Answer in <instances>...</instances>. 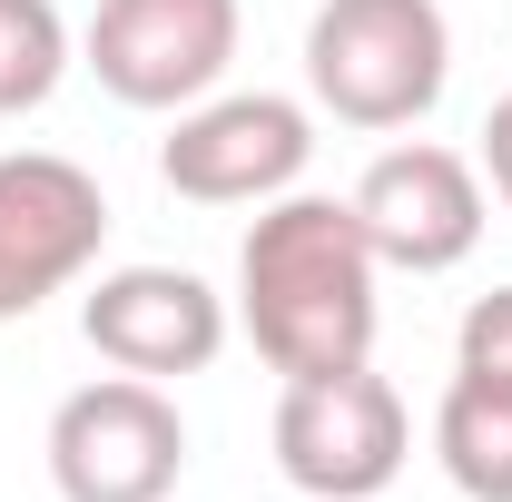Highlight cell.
Masks as SVG:
<instances>
[{
	"label": "cell",
	"mask_w": 512,
	"mask_h": 502,
	"mask_svg": "<svg viewBox=\"0 0 512 502\" xmlns=\"http://www.w3.org/2000/svg\"><path fill=\"white\" fill-rule=\"evenodd\" d=\"M375 247L355 197H266L237 247V315L276 375H345L375 365Z\"/></svg>",
	"instance_id": "cell-1"
},
{
	"label": "cell",
	"mask_w": 512,
	"mask_h": 502,
	"mask_svg": "<svg viewBox=\"0 0 512 502\" xmlns=\"http://www.w3.org/2000/svg\"><path fill=\"white\" fill-rule=\"evenodd\" d=\"M453 30L434 0H325L306 30V79L345 128H414L444 99Z\"/></svg>",
	"instance_id": "cell-2"
},
{
	"label": "cell",
	"mask_w": 512,
	"mask_h": 502,
	"mask_svg": "<svg viewBox=\"0 0 512 502\" xmlns=\"http://www.w3.org/2000/svg\"><path fill=\"white\" fill-rule=\"evenodd\" d=\"M188 473V424L148 375H99L50 414L60 502H168Z\"/></svg>",
	"instance_id": "cell-3"
},
{
	"label": "cell",
	"mask_w": 512,
	"mask_h": 502,
	"mask_svg": "<svg viewBox=\"0 0 512 502\" xmlns=\"http://www.w3.org/2000/svg\"><path fill=\"white\" fill-rule=\"evenodd\" d=\"M276 473L316 502H375L404 473V394L375 365L296 375L276 404Z\"/></svg>",
	"instance_id": "cell-4"
},
{
	"label": "cell",
	"mask_w": 512,
	"mask_h": 502,
	"mask_svg": "<svg viewBox=\"0 0 512 502\" xmlns=\"http://www.w3.org/2000/svg\"><path fill=\"white\" fill-rule=\"evenodd\" d=\"M99 237H109L99 178L79 158H50V148H10L0 158V325L50 306L69 276H89Z\"/></svg>",
	"instance_id": "cell-5"
},
{
	"label": "cell",
	"mask_w": 512,
	"mask_h": 502,
	"mask_svg": "<svg viewBox=\"0 0 512 502\" xmlns=\"http://www.w3.org/2000/svg\"><path fill=\"white\" fill-rule=\"evenodd\" d=\"M306 158H316L306 109L276 99V89H237V99H197L168 128L158 178L178 197H197V207H266V197H286L306 178Z\"/></svg>",
	"instance_id": "cell-6"
},
{
	"label": "cell",
	"mask_w": 512,
	"mask_h": 502,
	"mask_svg": "<svg viewBox=\"0 0 512 502\" xmlns=\"http://www.w3.org/2000/svg\"><path fill=\"white\" fill-rule=\"evenodd\" d=\"M237 60V0H99L89 69L128 109H188Z\"/></svg>",
	"instance_id": "cell-7"
},
{
	"label": "cell",
	"mask_w": 512,
	"mask_h": 502,
	"mask_svg": "<svg viewBox=\"0 0 512 502\" xmlns=\"http://www.w3.org/2000/svg\"><path fill=\"white\" fill-rule=\"evenodd\" d=\"M355 217H365V247L375 266H404V276H444L473 256L483 237V178L473 158L453 148H384L355 188Z\"/></svg>",
	"instance_id": "cell-8"
},
{
	"label": "cell",
	"mask_w": 512,
	"mask_h": 502,
	"mask_svg": "<svg viewBox=\"0 0 512 502\" xmlns=\"http://www.w3.org/2000/svg\"><path fill=\"white\" fill-rule=\"evenodd\" d=\"M79 335L119 375H148V384L158 375H207L217 345H227V306H217V286L188 276V266H119V276L89 286Z\"/></svg>",
	"instance_id": "cell-9"
},
{
	"label": "cell",
	"mask_w": 512,
	"mask_h": 502,
	"mask_svg": "<svg viewBox=\"0 0 512 502\" xmlns=\"http://www.w3.org/2000/svg\"><path fill=\"white\" fill-rule=\"evenodd\" d=\"M434 453H444L453 493L473 502H512V384H483L453 365L444 414H434Z\"/></svg>",
	"instance_id": "cell-10"
},
{
	"label": "cell",
	"mask_w": 512,
	"mask_h": 502,
	"mask_svg": "<svg viewBox=\"0 0 512 502\" xmlns=\"http://www.w3.org/2000/svg\"><path fill=\"white\" fill-rule=\"evenodd\" d=\"M69 69V20L50 0H0V119L40 109Z\"/></svg>",
	"instance_id": "cell-11"
},
{
	"label": "cell",
	"mask_w": 512,
	"mask_h": 502,
	"mask_svg": "<svg viewBox=\"0 0 512 502\" xmlns=\"http://www.w3.org/2000/svg\"><path fill=\"white\" fill-rule=\"evenodd\" d=\"M453 365H463V375H483V384H512V286L473 296L463 335H453Z\"/></svg>",
	"instance_id": "cell-12"
},
{
	"label": "cell",
	"mask_w": 512,
	"mask_h": 502,
	"mask_svg": "<svg viewBox=\"0 0 512 502\" xmlns=\"http://www.w3.org/2000/svg\"><path fill=\"white\" fill-rule=\"evenodd\" d=\"M483 178H493V197L512 207V89L493 99V119H483Z\"/></svg>",
	"instance_id": "cell-13"
}]
</instances>
